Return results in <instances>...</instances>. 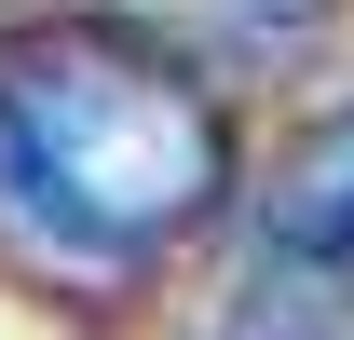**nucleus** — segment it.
<instances>
[{"mask_svg":"<svg viewBox=\"0 0 354 340\" xmlns=\"http://www.w3.org/2000/svg\"><path fill=\"white\" fill-rule=\"evenodd\" d=\"M109 14L164 55H272L313 28V0H109Z\"/></svg>","mask_w":354,"mask_h":340,"instance_id":"nucleus-3","label":"nucleus"},{"mask_svg":"<svg viewBox=\"0 0 354 340\" xmlns=\"http://www.w3.org/2000/svg\"><path fill=\"white\" fill-rule=\"evenodd\" d=\"M232 191V109L136 28L0 41V205L55 258H164Z\"/></svg>","mask_w":354,"mask_h":340,"instance_id":"nucleus-1","label":"nucleus"},{"mask_svg":"<svg viewBox=\"0 0 354 340\" xmlns=\"http://www.w3.org/2000/svg\"><path fill=\"white\" fill-rule=\"evenodd\" d=\"M232 340H354V109L313 123L245 205Z\"/></svg>","mask_w":354,"mask_h":340,"instance_id":"nucleus-2","label":"nucleus"}]
</instances>
